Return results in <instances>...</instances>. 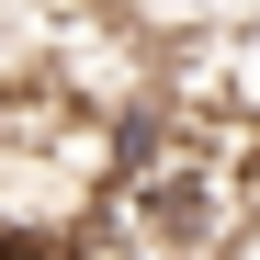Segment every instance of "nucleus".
I'll return each mask as SVG.
<instances>
[{"label": "nucleus", "instance_id": "1", "mask_svg": "<svg viewBox=\"0 0 260 260\" xmlns=\"http://www.w3.org/2000/svg\"><path fill=\"white\" fill-rule=\"evenodd\" d=\"M113 181V113L46 68H0V249H57Z\"/></svg>", "mask_w": 260, "mask_h": 260}]
</instances>
